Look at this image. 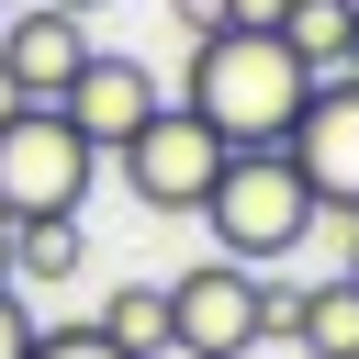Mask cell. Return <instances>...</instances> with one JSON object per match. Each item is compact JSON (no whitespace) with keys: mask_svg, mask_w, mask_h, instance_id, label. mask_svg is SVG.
Wrapping results in <instances>:
<instances>
[{"mask_svg":"<svg viewBox=\"0 0 359 359\" xmlns=\"http://www.w3.org/2000/svg\"><path fill=\"white\" fill-rule=\"evenodd\" d=\"M303 56L280 34H202L191 67H180V112H202L224 146H280L292 112H303Z\"/></svg>","mask_w":359,"mask_h":359,"instance_id":"1","label":"cell"},{"mask_svg":"<svg viewBox=\"0 0 359 359\" xmlns=\"http://www.w3.org/2000/svg\"><path fill=\"white\" fill-rule=\"evenodd\" d=\"M202 224H213V258L269 269V258H292L325 213H314L303 168H292L280 146H236V157H224V180H213V202H202Z\"/></svg>","mask_w":359,"mask_h":359,"instance_id":"2","label":"cell"},{"mask_svg":"<svg viewBox=\"0 0 359 359\" xmlns=\"http://www.w3.org/2000/svg\"><path fill=\"white\" fill-rule=\"evenodd\" d=\"M224 157H236V146H224L202 112L157 101V112H146V123L101 157V168H123V191H135L146 213H202V202H213V180H224Z\"/></svg>","mask_w":359,"mask_h":359,"instance_id":"3","label":"cell"},{"mask_svg":"<svg viewBox=\"0 0 359 359\" xmlns=\"http://www.w3.org/2000/svg\"><path fill=\"white\" fill-rule=\"evenodd\" d=\"M269 337V269L202 258L168 280V359H247Z\"/></svg>","mask_w":359,"mask_h":359,"instance_id":"4","label":"cell"},{"mask_svg":"<svg viewBox=\"0 0 359 359\" xmlns=\"http://www.w3.org/2000/svg\"><path fill=\"white\" fill-rule=\"evenodd\" d=\"M90 180H101V146H79L56 112H11V123H0V213H11V224L79 213Z\"/></svg>","mask_w":359,"mask_h":359,"instance_id":"5","label":"cell"},{"mask_svg":"<svg viewBox=\"0 0 359 359\" xmlns=\"http://www.w3.org/2000/svg\"><path fill=\"white\" fill-rule=\"evenodd\" d=\"M280 157L303 168L314 213L359 224V79H314L303 112H292V135H280Z\"/></svg>","mask_w":359,"mask_h":359,"instance_id":"6","label":"cell"},{"mask_svg":"<svg viewBox=\"0 0 359 359\" xmlns=\"http://www.w3.org/2000/svg\"><path fill=\"white\" fill-rule=\"evenodd\" d=\"M157 101H168V90L146 79V56H112V45H90V67L56 90V123H67L79 146H101V157H112V146H123V135H135Z\"/></svg>","mask_w":359,"mask_h":359,"instance_id":"7","label":"cell"},{"mask_svg":"<svg viewBox=\"0 0 359 359\" xmlns=\"http://www.w3.org/2000/svg\"><path fill=\"white\" fill-rule=\"evenodd\" d=\"M0 67H11V90H22L34 112H56V90L90 67V11H56V0L0 11Z\"/></svg>","mask_w":359,"mask_h":359,"instance_id":"8","label":"cell"},{"mask_svg":"<svg viewBox=\"0 0 359 359\" xmlns=\"http://www.w3.org/2000/svg\"><path fill=\"white\" fill-rule=\"evenodd\" d=\"M292 337H303V359H359V280L325 269L314 292H292Z\"/></svg>","mask_w":359,"mask_h":359,"instance_id":"9","label":"cell"},{"mask_svg":"<svg viewBox=\"0 0 359 359\" xmlns=\"http://www.w3.org/2000/svg\"><path fill=\"white\" fill-rule=\"evenodd\" d=\"M90 325H101L123 359H168V280H112Z\"/></svg>","mask_w":359,"mask_h":359,"instance_id":"10","label":"cell"},{"mask_svg":"<svg viewBox=\"0 0 359 359\" xmlns=\"http://www.w3.org/2000/svg\"><path fill=\"white\" fill-rule=\"evenodd\" d=\"M348 22H359V0H292L280 11V45L303 56V79H348Z\"/></svg>","mask_w":359,"mask_h":359,"instance_id":"11","label":"cell"},{"mask_svg":"<svg viewBox=\"0 0 359 359\" xmlns=\"http://www.w3.org/2000/svg\"><path fill=\"white\" fill-rule=\"evenodd\" d=\"M79 269H90V236H79V213L11 224V280H79Z\"/></svg>","mask_w":359,"mask_h":359,"instance_id":"12","label":"cell"},{"mask_svg":"<svg viewBox=\"0 0 359 359\" xmlns=\"http://www.w3.org/2000/svg\"><path fill=\"white\" fill-rule=\"evenodd\" d=\"M22 359H123V348H112L101 325H34V348H22Z\"/></svg>","mask_w":359,"mask_h":359,"instance_id":"13","label":"cell"},{"mask_svg":"<svg viewBox=\"0 0 359 359\" xmlns=\"http://www.w3.org/2000/svg\"><path fill=\"white\" fill-rule=\"evenodd\" d=\"M34 348V303H22V280H0V359H22Z\"/></svg>","mask_w":359,"mask_h":359,"instance_id":"14","label":"cell"},{"mask_svg":"<svg viewBox=\"0 0 359 359\" xmlns=\"http://www.w3.org/2000/svg\"><path fill=\"white\" fill-rule=\"evenodd\" d=\"M292 0H224V34H280Z\"/></svg>","mask_w":359,"mask_h":359,"instance_id":"15","label":"cell"},{"mask_svg":"<svg viewBox=\"0 0 359 359\" xmlns=\"http://www.w3.org/2000/svg\"><path fill=\"white\" fill-rule=\"evenodd\" d=\"M168 22H180V34L202 45V34H224V0H168Z\"/></svg>","mask_w":359,"mask_h":359,"instance_id":"16","label":"cell"},{"mask_svg":"<svg viewBox=\"0 0 359 359\" xmlns=\"http://www.w3.org/2000/svg\"><path fill=\"white\" fill-rule=\"evenodd\" d=\"M11 112H34V101H22V90H11V67H0V123H11Z\"/></svg>","mask_w":359,"mask_h":359,"instance_id":"17","label":"cell"},{"mask_svg":"<svg viewBox=\"0 0 359 359\" xmlns=\"http://www.w3.org/2000/svg\"><path fill=\"white\" fill-rule=\"evenodd\" d=\"M337 269H348V280H359V224H348V236H337Z\"/></svg>","mask_w":359,"mask_h":359,"instance_id":"18","label":"cell"},{"mask_svg":"<svg viewBox=\"0 0 359 359\" xmlns=\"http://www.w3.org/2000/svg\"><path fill=\"white\" fill-rule=\"evenodd\" d=\"M0 280H11V213H0Z\"/></svg>","mask_w":359,"mask_h":359,"instance_id":"19","label":"cell"},{"mask_svg":"<svg viewBox=\"0 0 359 359\" xmlns=\"http://www.w3.org/2000/svg\"><path fill=\"white\" fill-rule=\"evenodd\" d=\"M348 79H359V22H348Z\"/></svg>","mask_w":359,"mask_h":359,"instance_id":"20","label":"cell"},{"mask_svg":"<svg viewBox=\"0 0 359 359\" xmlns=\"http://www.w3.org/2000/svg\"><path fill=\"white\" fill-rule=\"evenodd\" d=\"M56 11H101V0H56Z\"/></svg>","mask_w":359,"mask_h":359,"instance_id":"21","label":"cell"},{"mask_svg":"<svg viewBox=\"0 0 359 359\" xmlns=\"http://www.w3.org/2000/svg\"><path fill=\"white\" fill-rule=\"evenodd\" d=\"M0 11H22V0H0Z\"/></svg>","mask_w":359,"mask_h":359,"instance_id":"22","label":"cell"}]
</instances>
